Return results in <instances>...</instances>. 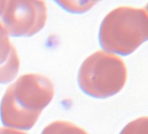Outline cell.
I'll use <instances>...</instances> for the list:
<instances>
[{
  "instance_id": "cell-7",
  "label": "cell",
  "mask_w": 148,
  "mask_h": 134,
  "mask_svg": "<svg viewBox=\"0 0 148 134\" xmlns=\"http://www.w3.org/2000/svg\"><path fill=\"white\" fill-rule=\"evenodd\" d=\"M102 0H55V2L71 13H85L89 12Z\"/></svg>"
},
{
  "instance_id": "cell-11",
  "label": "cell",
  "mask_w": 148,
  "mask_h": 134,
  "mask_svg": "<svg viewBox=\"0 0 148 134\" xmlns=\"http://www.w3.org/2000/svg\"><path fill=\"white\" fill-rule=\"evenodd\" d=\"M145 10L146 11V12L148 13V3H147V5H145Z\"/></svg>"
},
{
  "instance_id": "cell-9",
  "label": "cell",
  "mask_w": 148,
  "mask_h": 134,
  "mask_svg": "<svg viewBox=\"0 0 148 134\" xmlns=\"http://www.w3.org/2000/svg\"><path fill=\"white\" fill-rule=\"evenodd\" d=\"M0 134H28V133L18 131L15 128L2 127V128H0Z\"/></svg>"
},
{
  "instance_id": "cell-3",
  "label": "cell",
  "mask_w": 148,
  "mask_h": 134,
  "mask_svg": "<svg viewBox=\"0 0 148 134\" xmlns=\"http://www.w3.org/2000/svg\"><path fill=\"white\" fill-rule=\"evenodd\" d=\"M127 81V68L117 54L99 50L89 56L81 64L78 83L87 95L106 98L119 93Z\"/></svg>"
},
{
  "instance_id": "cell-1",
  "label": "cell",
  "mask_w": 148,
  "mask_h": 134,
  "mask_svg": "<svg viewBox=\"0 0 148 134\" xmlns=\"http://www.w3.org/2000/svg\"><path fill=\"white\" fill-rule=\"evenodd\" d=\"M53 97L54 85L50 79L41 74H25L5 91L0 105L1 120L7 127L30 130Z\"/></svg>"
},
{
  "instance_id": "cell-10",
  "label": "cell",
  "mask_w": 148,
  "mask_h": 134,
  "mask_svg": "<svg viewBox=\"0 0 148 134\" xmlns=\"http://www.w3.org/2000/svg\"><path fill=\"white\" fill-rule=\"evenodd\" d=\"M6 1L7 0H0V17L2 16L4 10L5 8V5H6Z\"/></svg>"
},
{
  "instance_id": "cell-6",
  "label": "cell",
  "mask_w": 148,
  "mask_h": 134,
  "mask_svg": "<svg viewBox=\"0 0 148 134\" xmlns=\"http://www.w3.org/2000/svg\"><path fill=\"white\" fill-rule=\"evenodd\" d=\"M41 134H88L86 131L71 122L58 120L48 124Z\"/></svg>"
},
{
  "instance_id": "cell-8",
  "label": "cell",
  "mask_w": 148,
  "mask_h": 134,
  "mask_svg": "<svg viewBox=\"0 0 148 134\" xmlns=\"http://www.w3.org/2000/svg\"><path fill=\"white\" fill-rule=\"evenodd\" d=\"M119 134H148V117H141L128 123Z\"/></svg>"
},
{
  "instance_id": "cell-2",
  "label": "cell",
  "mask_w": 148,
  "mask_h": 134,
  "mask_svg": "<svg viewBox=\"0 0 148 134\" xmlns=\"http://www.w3.org/2000/svg\"><path fill=\"white\" fill-rule=\"evenodd\" d=\"M103 50L126 56L148 41V13L145 8L119 6L103 19L99 32Z\"/></svg>"
},
{
  "instance_id": "cell-4",
  "label": "cell",
  "mask_w": 148,
  "mask_h": 134,
  "mask_svg": "<svg viewBox=\"0 0 148 134\" xmlns=\"http://www.w3.org/2000/svg\"><path fill=\"white\" fill-rule=\"evenodd\" d=\"M1 18L9 36L32 37L45 27L47 7L44 0H7Z\"/></svg>"
},
{
  "instance_id": "cell-5",
  "label": "cell",
  "mask_w": 148,
  "mask_h": 134,
  "mask_svg": "<svg viewBox=\"0 0 148 134\" xmlns=\"http://www.w3.org/2000/svg\"><path fill=\"white\" fill-rule=\"evenodd\" d=\"M20 66L19 57L15 46L9 38V34L0 22V84L12 81Z\"/></svg>"
}]
</instances>
